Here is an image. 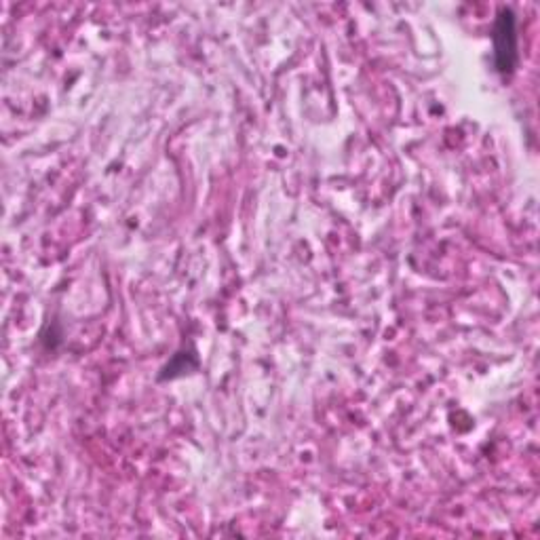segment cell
<instances>
[{
	"label": "cell",
	"mask_w": 540,
	"mask_h": 540,
	"mask_svg": "<svg viewBox=\"0 0 540 540\" xmlns=\"http://www.w3.org/2000/svg\"><path fill=\"white\" fill-rule=\"evenodd\" d=\"M494 49H496V68L507 74L517 66V30L515 15L511 9H503L494 26Z\"/></svg>",
	"instance_id": "obj_1"
}]
</instances>
